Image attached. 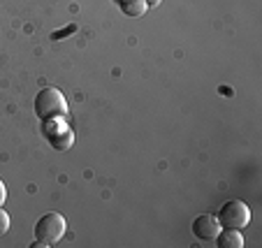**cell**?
Masks as SVG:
<instances>
[{
  "instance_id": "6da1fadb",
  "label": "cell",
  "mask_w": 262,
  "mask_h": 248,
  "mask_svg": "<svg viewBox=\"0 0 262 248\" xmlns=\"http://www.w3.org/2000/svg\"><path fill=\"white\" fill-rule=\"evenodd\" d=\"M35 114L42 121L60 119L68 114V100L58 88H42L35 95Z\"/></svg>"
},
{
  "instance_id": "7a4b0ae2",
  "label": "cell",
  "mask_w": 262,
  "mask_h": 248,
  "mask_svg": "<svg viewBox=\"0 0 262 248\" xmlns=\"http://www.w3.org/2000/svg\"><path fill=\"white\" fill-rule=\"evenodd\" d=\"M65 218L60 214H56V211H49V214H45L37 223H35V239H37V243H42V246H56V243L63 239L65 234Z\"/></svg>"
},
{
  "instance_id": "3957f363",
  "label": "cell",
  "mask_w": 262,
  "mask_h": 248,
  "mask_svg": "<svg viewBox=\"0 0 262 248\" xmlns=\"http://www.w3.org/2000/svg\"><path fill=\"white\" fill-rule=\"evenodd\" d=\"M216 218L223 230H244L251 223V209L242 199H230L221 207Z\"/></svg>"
},
{
  "instance_id": "277c9868",
  "label": "cell",
  "mask_w": 262,
  "mask_h": 248,
  "mask_svg": "<svg viewBox=\"0 0 262 248\" xmlns=\"http://www.w3.org/2000/svg\"><path fill=\"white\" fill-rule=\"evenodd\" d=\"M45 137L49 139V144L58 151H68L74 144V132L70 130V125L58 123V119L45 121Z\"/></svg>"
},
{
  "instance_id": "5b68a950",
  "label": "cell",
  "mask_w": 262,
  "mask_h": 248,
  "mask_svg": "<svg viewBox=\"0 0 262 248\" xmlns=\"http://www.w3.org/2000/svg\"><path fill=\"white\" fill-rule=\"evenodd\" d=\"M221 230L223 228H221L216 216L204 214V216H198V218L193 220V234L200 239V241H213Z\"/></svg>"
},
{
  "instance_id": "8992f818",
  "label": "cell",
  "mask_w": 262,
  "mask_h": 248,
  "mask_svg": "<svg viewBox=\"0 0 262 248\" xmlns=\"http://www.w3.org/2000/svg\"><path fill=\"white\" fill-rule=\"evenodd\" d=\"M213 241L218 248H244V234L242 230H223Z\"/></svg>"
},
{
  "instance_id": "52a82bcc",
  "label": "cell",
  "mask_w": 262,
  "mask_h": 248,
  "mask_svg": "<svg viewBox=\"0 0 262 248\" xmlns=\"http://www.w3.org/2000/svg\"><path fill=\"white\" fill-rule=\"evenodd\" d=\"M119 5H121V12H123L125 16L139 19V16H144L148 3H146V0H119Z\"/></svg>"
},
{
  "instance_id": "ba28073f",
  "label": "cell",
  "mask_w": 262,
  "mask_h": 248,
  "mask_svg": "<svg viewBox=\"0 0 262 248\" xmlns=\"http://www.w3.org/2000/svg\"><path fill=\"white\" fill-rule=\"evenodd\" d=\"M7 230H10V216H7L5 209L0 207V234H5Z\"/></svg>"
},
{
  "instance_id": "9c48e42d",
  "label": "cell",
  "mask_w": 262,
  "mask_h": 248,
  "mask_svg": "<svg viewBox=\"0 0 262 248\" xmlns=\"http://www.w3.org/2000/svg\"><path fill=\"white\" fill-rule=\"evenodd\" d=\"M5 199H7V186L3 184V179H0V207L5 204Z\"/></svg>"
},
{
  "instance_id": "30bf717a",
  "label": "cell",
  "mask_w": 262,
  "mask_h": 248,
  "mask_svg": "<svg viewBox=\"0 0 262 248\" xmlns=\"http://www.w3.org/2000/svg\"><path fill=\"white\" fill-rule=\"evenodd\" d=\"M146 3H151V5H156V3H158V0H146Z\"/></svg>"
}]
</instances>
